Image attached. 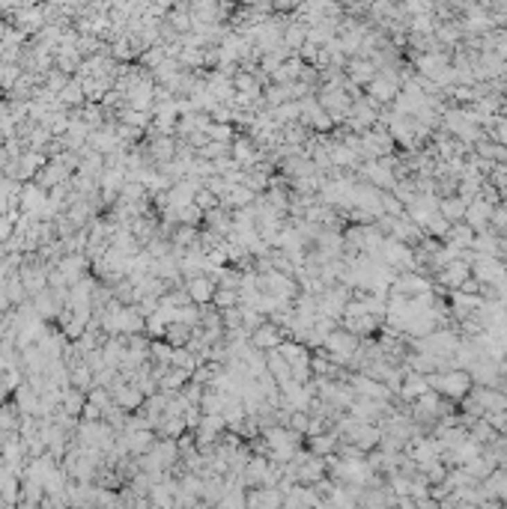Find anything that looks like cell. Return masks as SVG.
Returning <instances> with one entry per match:
<instances>
[{
  "label": "cell",
  "mask_w": 507,
  "mask_h": 509,
  "mask_svg": "<svg viewBox=\"0 0 507 509\" xmlns=\"http://www.w3.org/2000/svg\"><path fill=\"white\" fill-rule=\"evenodd\" d=\"M284 494L277 492V485H260L257 492L248 494V506H281Z\"/></svg>",
  "instance_id": "ba28073f"
},
{
  "label": "cell",
  "mask_w": 507,
  "mask_h": 509,
  "mask_svg": "<svg viewBox=\"0 0 507 509\" xmlns=\"http://www.w3.org/2000/svg\"><path fill=\"white\" fill-rule=\"evenodd\" d=\"M188 375H191V373H185V369L173 366L167 375H158V387H162V391H179V387L188 382Z\"/></svg>",
  "instance_id": "8fae6325"
},
{
  "label": "cell",
  "mask_w": 507,
  "mask_h": 509,
  "mask_svg": "<svg viewBox=\"0 0 507 509\" xmlns=\"http://www.w3.org/2000/svg\"><path fill=\"white\" fill-rule=\"evenodd\" d=\"M385 259L391 265H412V251L406 244H400V242H397V244L388 242L385 244Z\"/></svg>",
  "instance_id": "9c48e42d"
},
{
  "label": "cell",
  "mask_w": 507,
  "mask_h": 509,
  "mask_svg": "<svg viewBox=\"0 0 507 509\" xmlns=\"http://www.w3.org/2000/svg\"><path fill=\"white\" fill-rule=\"evenodd\" d=\"M281 339H284V331H281V325H277V322H263V325H257L251 331V346H257L260 352L277 348V346H281Z\"/></svg>",
  "instance_id": "6da1fadb"
},
{
  "label": "cell",
  "mask_w": 507,
  "mask_h": 509,
  "mask_svg": "<svg viewBox=\"0 0 507 509\" xmlns=\"http://www.w3.org/2000/svg\"><path fill=\"white\" fill-rule=\"evenodd\" d=\"M465 212V203H460V199H445L442 203V215L445 217H460Z\"/></svg>",
  "instance_id": "ffe728a7"
},
{
  "label": "cell",
  "mask_w": 507,
  "mask_h": 509,
  "mask_svg": "<svg viewBox=\"0 0 507 509\" xmlns=\"http://www.w3.org/2000/svg\"><path fill=\"white\" fill-rule=\"evenodd\" d=\"M153 149H155V158H158V161H167V158L173 155V143L167 141V137H162V141H158Z\"/></svg>",
  "instance_id": "7402d4cb"
},
{
  "label": "cell",
  "mask_w": 507,
  "mask_h": 509,
  "mask_svg": "<svg viewBox=\"0 0 507 509\" xmlns=\"http://www.w3.org/2000/svg\"><path fill=\"white\" fill-rule=\"evenodd\" d=\"M63 408L69 414H78L84 408V396L81 393H63Z\"/></svg>",
  "instance_id": "d6986e66"
},
{
  "label": "cell",
  "mask_w": 507,
  "mask_h": 509,
  "mask_svg": "<svg viewBox=\"0 0 507 509\" xmlns=\"http://www.w3.org/2000/svg\"><path fill=\"white\" fill-rule=\"evenodd\" d=\"M72 378H75V384H78V387H87V384H89V378H93V375H89V369H87V366H78L75 373H72Z\"/></svg>",
  "instance_id": "603a6c76"
},
{
  "label": "cell",
  "mask_w": 507,
  "mask_h": 509,
  "mask_svg": "<svg viewBox=\"0 0 507 509\" xmlns=\"http://www.w3.org/2000/svg\"><path fill=\"white\" fill-rule=\"evenodd\" d=\"M442 280L447 283V286H460V283H465L469 280V265L465 262H451L442 271Z\"/></svg>",
  "instance_id": "7c38bea8"
},
{
  "label": "cell",
  "mask_w": 507,
  "mask_h": 509,
  "mask_svg": "<svg viewBox=\"0 0 507 509\" xmlns=\"http://www.w3.org/2000/svg\"><path fill=\"white\" fill-rule=\"evenodd\" d=\"M236 132L230 128V123H212L209 125V141H218V143H233Z\"/></svg>",
  "instance_id": "4fadbf2b"
},
{
  "label": "cell",
  "mask_w": 507,
  "mask_h": 509,
  "mask_svg": "<svg viewBox=\"0 0 507 509\" xmlns=\"http://www.w3.org/2000/svg\"><path fill=\"white\" fill-rule=\"evenodd\" d=\"M42 206H45V194L39 191V188L30 185L27 191H24V208H27V212H39Z\"/></svg>",
  "instance_id": "9a60e30c"
},
{
  "label": "cell",
  "mask_w": 507,
  "mask_h": 509,
  "mask_svg": "<svg viewBox=\"0 0 507 509\" xmlns=\"http://www.w3.org/2000/svg\"><path fill=\"white\" fill-rule=\"evenodd\" d=\"M334 447V435H316L311 441V450L313 453H328Z\"/></svg>",
  "instance_id": "44dd1931"
},
{
  "label": "cell",
  "mask_w": 507,
  "mask_h": 509,
  "mask_svg": "<svg viewBox=\"0 0 507 509\" xmlns=\"http://www.w3.org/2000/svg\"><path fill=\"white\" fill-rule=\"evenodd\" d=\"M9 233H12V224L0 217V242H6V238H9Z\"/></svg>",
  "instance_id": "cb8c5ba5"
},
{
  "label": "cell",
  "mask_w": 507,
  "mask_h": 509,
  "mask_svg": "<svg viewBox=\"0 0 507 509\" xmlns=\"http://www.w3.org/2000/svg\"><path fill=\"white\" fill-rule=\"evenodd\" d=\"M128 447H132L135 453L149 450V447H153V432H146V429H141V432H135V435H132V441H128Z\"/></svg>",
  "instance_id": "2e32d148"
},
{
  "label": "cell",
  "mask_w": 507,
  "mask_h": 509,
  "mask_svg": "<svg viewBox=\"0 0 507 509\" xmlns=\"http://www.w3.org/2000/svg\"><path fill=\"white\" fill-rule=\"evenodd\" d=\"M430 384L442 387V393H447V396H463L465 391H469V375L465 373H447V375L430 378Z\"/></svg>",
  "instance_id": "52a82bcc"
},
{
  "label": "cell",
  "mask_w": 507,
  "mask_h": 509,
  "mask_svg": "<svg viewBox=\"0 0 507 509\" xmlns=\"http://www.w3.org/2000/svg\"><path fill=\"white\" fill-rule=\"evenodd\" d=\"M212 304L218 307V310L236 307V304H239V289H236V286H218L215 295H212Z\"/></svg>",
  "instance_id": "30bf717a"
},
{
  "label": "cell",
  "mask_w": 507,
  "mask_h": 509,
  "mask_svg": "<svg viewBox=\"0 0 507 509\" xmlns=\"http://www.w3.org/2000/svg\"><path fill=\"white\" fill-rule=\"evenodd\" d=\"M266 373L275 378L277 384H286V382H293V366H290V361L277 352V348H268L266 352Z\"/></svg>",
  "instance_id": "277c9868"
},
{
  "label": "cell",
  "mask_w": 507,
  "mask_h": 509,
  "mask_svg": "<svg viewBox=\"0 0 507 509\" xmlns=\"http://www.w3.org/2000/svg\"><path fill=\"white\" fill-rule=\"evenodd\" d=\"M239 87H242V89H257L251 78H239Z\"/></svg>",
  "instance_id": "d4e9b609"
},
{
  "label": "cell",
  "mask_w": 507,
  "mask_h": 509,
  "mask_svg": "<svg viewBox=\"0 0 507 509\" xmlns=\"http://www.w3.org/2000/svg\"><path fill=\"white\" fill-rule=\"evenodd\" d=\"M194 203L203 208V212H209V208H215L218 206V194H212L209 188H200V191L194 194Z\"/></svg>",
  "instance_id": "ac0fdd59"
},
{
  "label": "cell",
  "mask_w": 507,
  "mask_h": 509,
  "mask_svg": "<svg viewBox=\"0 0 507 509\" xmlns=\"http://www.w3.org/2000/svg\"><path fill=\"white\" fill-rule=\"evenodd\" d=\"M325 348L337 361H346L355 352V334L352 331H328L325 334Z\"/></svg>",
  "instance_id": "3957f363"
},
{
  "label": "cell",
  "mask_w": 507,
  "mask_h": 509,
  "mask_svg": "<svg viewBox=\"0 0 507 509\" xmlns=\"http://www.w3.org/2000/svg\"><path fill=\"white\" fill-rule=\"evenodd\" d=\"M254 199H257V197H254V188H248L245 182H233V185L224 191L221 206H224V208H233V212H236V208L251 206Z\"/></svg>",
  "instance_id": "8992f818"
},
{
  "label": "cell",
  "mask_w": 507,
  "mask_h": 509,
  "mask_svg": "<svg viewBox=\"0 0 507 509\" xmlns=\"http://www.w3.org/2000/svg\"><path fill=\"white\" fill-rule=\"evenodd\" d=\"M477 277H481V280H499L501 265L492 262V259H481V262H477Z\"/></svg>",
  "instance_id": "5bb4252c"
},
{
  "label": "cell",
  "mask_w": 507,
  "mask_h": 509,
  "mask_svg": "<svg viewBox=\"0 0 507 509\" xmlns=\"http://www.w3.org/2000/svg\"><path fill=\"white\" fill-rule=\"evenodd\" d=\"M215 289H218V283H215V277L212 274H194L191 280H188V286H185V292H188V298H191L194 304H209L212 301V295H215Z\"/></svg>",
  "instance_id": "7a4b0ae2"
},
{
  "label": "cell",
  "mask_w": 507,
  "mask_h": 509,
  "mask_svg": "<svg viewBox=\"0 0 507 509\" xmlns=\"http://www.w3.org/2000/svg\"><path fill=\"white\" fill-rule=\"evenodd\" d=\"M421 393H427V382H424V378H409V382L403 384V396L406 399H418Z\"/></svg>",
  "instance_id": "e0dca14e"
},
{
  "label": "cell",
  "mask_w": 507,
  "mask_h": 509,
  "mask_svg": "<svg viewBox=\"0 0 507 509\" xmlns=\"http://www.w3.org/2000/svg\"><path fill=\"white\" fill-rule=\"evenodd\" d=\"M230 155L236 158L239 167H254L263 158L260 155V146H257L251 137H233V152Z\"/></svg>",
  "instance_id": "5b68a950"
}]
</instances>
